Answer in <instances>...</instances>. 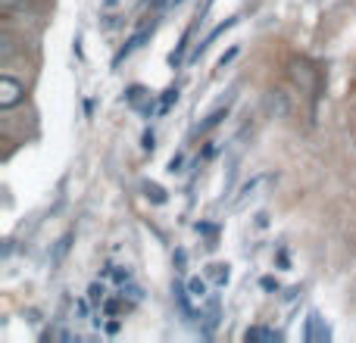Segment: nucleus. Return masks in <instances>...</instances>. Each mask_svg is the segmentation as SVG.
I'll list each match as a JSON object with an SVG mask.
<instances>
[{
    "label": "nucleus",
    "instance_id": "obj_1",
    "mask_svg": "<svg viewBox=\"0 0 356 343\" xmlns=\"http://www.w3.org/2000/svg\"><path fill=\"white\" fill-rule=\"evenodd\" d=\"M22 97H25L22 81L3 75V78H0V110H13V106H19L22 103Z\"/></svg>",
    "mask_w": 356,
    "mask_h": 343
},
{
    "label": "nucleus",
    "instance_id": "obj_2",
    "mask_svg": "<svg viewBox=\"0 0 356 343\" xmlns=\"http://www.w3.org/2000/svg\"><path fill=\"white\" fill-rule=\"evenodd\" d=\"M266 184H269V175H259V178H253L250 184H244V190H241V196L234 200V206H238V209H241V206H247V200L259 196L257 190H259V187H266Z\"/></svg>",
    "mask_w": 356,
    "mask_h": 343
},
{
    "label": "nucleus",
    "instance_id": "obj_3",
    "mask_svg": "<svg viewBox=\"0 0 356 343\" xmlns=\"http://www.w3.org/2000/svg\"><path fill=\"white\" fill-rule=\"evenodd\" d=\"M307 340L316 343V340H328V328L319 325V312H309V321H307Z\"/></svg>",
    "mask_w": 356,
    "mask_h": 343
},
{
    "label": "nucleus",
    "instance_id": "obj_4",
    "mask_svg": "<svg viewBox=\"0 0 356 343\" xmlns=\"http://www.w3.org/2000/svg\"><path fill=\"white\" fill-rule=\"evenodd\" d=\"M244 340H266V343H275L278 334L269 331V328H250V331L244 334Z\"/></svg>",
    "mask_w": 356,
    "mask_h": 343
},
{
    "label": "nucleus",
    "instance_id": "obj_5",
    "mask_svg": "<svg viewBox=\"0 0 356 343\" xmlns=\"http://www.w3.org/2000/svg\"><path fill=\"white\" fill-rule=\"evenodd\" d=\"M209 269H213L209 275H213L216 284H225L228 281V265H209Z\"/></svg>",
    "mask_w": 356,
    "mask_h": 343
},
{
    "label": "nucleus",
    "instance_id": "obj_6",
    "mask_svg": "<svg viewBox=\"0 0 356 343\" xmlns=\"http://www.w3.org/2000/svg\"><path fill=\"white\" fill-rule=\"evenodd\" d=\"M191 296H207V281L194 278V281H191Z\"/></svg>",
    "mask_w": 356,
    "mask_h": 343
},
{
    "label": "nucleus",
    "instance_id": "obj_7",
    "mask_svg": "<svg viewBox=\"0 0 356 343\" xmlns=\"http://www.w3.org/2000/svg\"><path fill=\"white\" fill-rule=\"evenodd\" d=\"M147 194H154V200H156V203H163V200H166V196H163V190L156 187V184H147Z\"/></svg>",
    "mask_w": 356,
    "mask_h": 343
},
{
    "label": "nucleus",
    "instance_id": "obj_8",
    "mask_svg": "<svg viewBox=\"0 0 356 343\" xmlns=\"http://www.w3.org/2000/svg\"><path fill=\"white\" fill-rule=\"evenodd\" d=\"M91 300H94V303L104 300V287H97V284H94V287H91Z\"/></svg>",
    "mask_w": 356,
    "mask_h": 343
},
{
    "label": "nucleus",
    "instance_id": "obj_9",
    "mask_svg": "<svg viewBox=\"0 0 356 343\" xmlns=\"http://www.w3.org/2000/svg\"><path fill=\"white\" fill-rule=\"evenodd\" d=\"M0 3L6 6V10H13V6H19V3H25V0H0Z\"/></svg>",
    "mask_w": 356,
    "mask_h": 343
},
{
    "label": "nucleus",
    "instance_id": "obj_10",
    "mask_svg": "<svg viewBox=\"0 0 356 343\" xmlns=\"http://www.w3.org/2000/svg\"><path fill=\"white\" fill-rule=\"evenodd\" d=\"M150 3H154V6H160V3H163V0H150Z\"/></svg>",
    "mask_w": 356,
    "mask_h": 343
},
{
    "label": "nucleus",
    "instance_id": "obj_11",
    "mask_svg": "<svg viewBox=\"0 0 356 343\" xmlns=\"http://www.w3.org/2000/svg\"><path fill=\"white\" fill-rule=\"evenodd\" d=\"M175 3H181V0H175Z\"/></svg>",
    "mask_w": 356,
    "mask_h": 343
}]
</instances>
